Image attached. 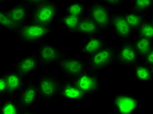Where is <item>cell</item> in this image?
<instances>
[{
	"label": "cell",
	"mask_w": 153,
	"mask_h": 114,
	"mask_svg": "<svg viewBox=\"0 0 153 114\" xmlns=\"http://www.w3.org/2000/svg\"><path fill=\"white\" fill-rule=\"evenodd\" d=\"M113 12L103 0H97L88 7L86 15L99 26L103 32H109L111 30Z\"/></svg>",
	"instance_id": "4"
},
{
	"label": "cell",
	"mask_w": 153,
	"mask_h": 114,
	"mask_svg": "<svg viewBox=\"0 0 153 114\" xmlns=\"http://www.w3.org/2000/svg\"><path fill=\"white\" fill-rule=\"evenodd\" d=\"M141 63L153 70V48L141 59Z\"/></svg>",
	"instance_id": "28"
},
{
	"label": "cell",
	"mask_w": 153,
	"mask_h": 114,
	"mask_svg": "<svg viewBox=\"0 0 153 114\" xmlns=\"http://www.w3.org/2000/svg\"><path fill=\"white\" fill-rule=\"evenodd\" d=\"M135 35H138L153 40V19H147L136 31Z\"/></svg>",
	"instance_id": "26"
},
{
	"label": "cell",
	"mask_w": 153,
	"mask_h": 114,
	"mask_svg": "<svg viewBox=\"0 0 153 114\" xmlns=\"http://www.w3.org/2000/svg\"><path fill=\"white\" fill-rule=\"evenodd\" d=\"M118 13L123 16L128 25L130 26L131 28L134 30V32H136L143 23L147 19V17L141 15H139L134 13L128 11L126 10H120Z\"/></svg>",
	"instance_id": "22"
},
{
	"label": "cell",
	"mask_w": 153,
	"mask_h": 114,
	"mask_svg": "<svg viewBox=\"0 0 153 114\" xmlns=\"http://www.w3.org/2000/svg\"><path fill=\"white\" fill-rule=\"evenodd\" d=\"M81 19L79 17L63 14L58 16L56 22L62 24L68 33L76 34Z\"/></svg>",
	"instance_id": "23"
},
{
	"label": "cell",
	"mask_w": 153,
	"mask_h": 114,
	"mask_svg": "<svg viewBox=\"0 0 153 114\" xmlns=\"http://www.w3.org/2000/svg\"><path fill=\"white\" fill-rule=\"evenodd\" d=\"M39 63L36 54L24 56L16 62L15 70L24 78H29L31 76L39 71Z\"/></svg>",
	"instance_id": "13"
},
{
	"label": "cell",
	"mask_w": 153,
	"mask_h": 114,
	"mask_svg": "<svg viewBox=\"0 0 153 114\" xmlns=\"http://www.w3.org/2000/svg\"><path fill=\"white\" fill-rule=\"evenodd\" d=\"M152 0H135L131 1V7L126 11L147 16L149 13L152 11Z\"/></svg>",
	"instance_id": "24"
},
{
	"label": "cell",
	"mask_w": 153,
	"mask_h": 114,
	"mask_svg": "<svg viewBox=\"0 0 153 114\" xmlns=\"http://www.w3.org/2000/svg\"><path fill=\"white\" fill-rule=\"evenodd\" d=\"M105 114H114L113 112H111V113H105Z\"/></svg>",
	"instance_id": "34"
},
{
	"label": "cell",
	"mask_w": 153,
	"mask_h": 114,
	"mask_svg": "<svg viewBox=\"0 0 153 114\" xmlns=\"http://www.w3.org/2000/svg\"><path fill=\"white\" fill-rule=\"evenodd\" d=\"M103 1L109 7L111 6L113 7H120L127 2L126 0H103Z\"/></svg>",
	"instance_id": "29"
},
{
	"label": "cell",
	"mask_w": 153,
	"mask_h": 114,
	"mask_svg": "<svg viewBox=\"0 0 153 114\" xmlns=\"http://www.w3.org/2000/svg\"><path fill=\"white\" fill-rule=\"evenodd\" d=\"M5 11L16 28L28 21L30 8L26 5L24 1H20Z\"/></svg>",
	"instance_id": "15"
},
{
	"label": "cell",
	"mask_w": 153,
	"mask_h": 114,
	"mask_svg": "<svg viewBox=\"0 0 153 114\" xmlns=\"http://www.w3.org/2000/svg\"><path fill=\"white\" fill-rule=\"evenodd\" d=\"M1 96H1V94H0V99H1Z\"/></svg>",
	"instance_id": "35"
},
{
	"label": "cell",
	"mask_w": 153,
	"mask_h": 114,
	"mask_svg": "<svg viewBox=\"0 0 153 114\" xmlns=\"http://www.w3.org/2000/svg\"><path fill=\"white\" fill-rule=\"evenodd\" d=\"M131 43L141 60L153 48V40L143 37L135 35Z\"/></svg>",
	"instance_id": "21"
},
{
	"label": "cell",
	"mask_w": 153,
	"mask_h": 114,
	"mask_svg": "<svg viewBox=\"0 0 153 114\" xmlns=\"http://www.w3.org/2000/svg\"><path fill=\"white\" fill-rule=\"evenodd\" d=\"M24 1L29 8L32 9V8L36 7L42 4V3L45 1V0H26V1Z\"/></svg>",
	"instance_id": "31"
},
{
	"label": "cell",
	"mask_w": 153,
	"mask_h": 114,
	"mask_svg": "<svg viewBox=\"0 0 153 114\" xmlns=\"http://www.w3.org/2000/svg\"><path fill=\"white\" fill-rule=\"evenodd\" d=\"M41 69L47 68L53 64H58L62 59L69 56L64 50L44 41L37 45L36 53Z\"/></svg>",
	"instance_id": "6"
},
{
	"label": "cell",
	"mask_w": 153,
	"mask_h": 114,
	"mask_svg": "<svg viewBox=\"0 0 153 114\" xmlns=\"http://www.w3.org/2000/svg\"><path fill=\"white\" fill-rule=\"evenodd\" d=\"M117 46H108L85 59L88 70L100 72L115 63Z\"/></svg>",
	"instance_id": "5"
},
{
	"label": "cell",
	"mask_w": 153,
	"mask_h": 114,
	"mask_svg": "<svg viewBox=\"0 0 153 114\" xmlns=\"http://www.w3.org/2000/svg\"><path fill=\"white\" fill-rule=\"evenodd\" d=\"M0 94L1 96L7 95V84L3 73L0 74Z\"/></svg>",
	"instance_id": "30"
},
{
	"label": "cell",
	"mask_w": 153,
	"mask_h": 114,
	"mask_svg": "<svg viewBox=\"0 0 153 114\" xmlns=\"http://www.w3.org/2000/svg\"><path fill=\"white\" fill-rule=\"evenodd\" d=\"M59 6L56 1L45 0V1L36 7L30 9L27 22L38 25L53 26L58 18Z\"/></svg>",
	"instance_id": "2"
},
{
	"label": "cell",
	"mask_w": 153,
	"mask_h": 114,
	"mask_svg": "<svg viewBox=\"0 0 153 114\" xmlns=\"http://www.w3.org/2000/svg\"><path fill=\"white\" fill-rule=\"evenodd\" d=\"M17 99L22 112L29 110L39 99L36 83L31 81L17 95Z\"/></svg>",
	"instance_id": "14"
},
{
	"label": "cell",
	"mask_w": 153,
	"mask_h": 114,
	"mask_svg": "<svg viewBox=\"0 0 153 114\" xmlns=\"http://www.w3.org/2000/svg\"><path fill=\"white\" fill-rule=\"evenodd\" d=\"M81 35L85 39L102 37L103 32L99 26L87 15L82 17L78 26L76 33Z\"/></svg>",
	"instance_id": "17"
},
{
	"label": "cell",
	"mask_w": 153,
	"mask_h": 114,
	"mask_svg": "<svg viewBox=\"0 0 153 114\" xmlns=\"http://www.w3.org/2000/svg\"><path fill=\"white\" fill-rule=\"evenodd\" d=\"M111 31L116 35L121 43L130 41L131 39L135 35V32L128 23L125 21L123 16L114 11L111 20Z\"/></svg>",
	"instance_id": "12"
},
{
	"label": "cell",
	"mask_w": 153,
	"mask_h": 114,
	"mask_svg": "<svg viewBox=\"0 0 153 114\" xmlns=\"http://www.w3.org/2000/svg\"><path fill=\"white\" fill-rule=\"evenodd\" d=\"M135 80L140 84H149L153 81V70L142 63H138L133 67Z\"/></svg>",
	"instance_id": "20"
},
{
	"label": "cell",
	"mask_w": 153,
	"mask_h": 114,
	"mask_svg": "<svg viewBox=\"0 0 153 114\" xmlns=\"http://www.w3.org/2000/svg\"><path fill=\"white\" fill-rule=\"evenodd\" d=\"M109 44H110L107 40L103 39L102 37L89 38L85 39L81 49L75 53H81L85 54L86 56H89L98 52Z\"/></svg>",
	"instance_id": "18"
},
{
	"label": "cell",
	"mask_w": 153,
	"mask_h": 114,
	"mask_svg": "<svg viewBox=\"0 0 153 114\" xmlns=\"http://www.w3.org/2000/svg\"><path fill=\"white\" fill-rule=\"evenodd\" d=\"M87 9L88 7L86 5L85 3L75 1L69 3L66 7L64 14L82 18L86 15Z\"/></svg>",
	"instance_id": "25"
},
{
	"label": "cell",
	"mask_w": 153,
	"mask_h": 114,
	"mask_svg": "<svg viewBox=\"0 0 153 114\" xmlns=\"http://www.w3.org/2000/svg\"><path fill=\"white\" fill-rule=\"evenodd\" d=\"M21 114H37V113L31 111L30 110H26V111H23Z\"/></svg>",
	"instance_id": "32"
},
{
	"label": "cell",
	"mask_w": 153,
	"mask_h": 114,
	"mask_svg": "<svg viewBox=\"0 0 153 114\" xmlns=\"http://www.w3.org/2000/svg\"><path fill=\"white\" fill-rule=\"evenodd\" d=\"M17 96L6 95L0 99V114H21Z\"/></svg>",
	"instance_id": "19"
},
{
	"label": "cell",
	"mask_w": 153,
	"mask_h": 114,
	"mask_svg": "<svg viewBox=\"0 0 153 114\" xmlns=\"http://www.w3.org/2000/svg\"><path fill=\"white\" fill-rule=\"evenodd\" d=\"M62 77L74 80L88 69L86 60L69 56L64 57L57 64Z\"/></svg>",
	"instance_id": "8"
},
{
	"label": "cell",
	"mask_w": 153,
	"mask_h": 114,
	"mask_svg": "<svg viewBox=\"0 0 153 114\" xmlns=\"http://www.w3.org/2000/svg\"><path fill=\"white\" fill-rule=\"evenodd\" d=\"M39 99L45 102H50L58 96L60 78L53 72L45 71L41 73L36 83Z\"/></svg>",
	"instance_id": "3"
},
{
	"label": "cell",
	"mask_w": 153,
	"mask_h": 114,
	"mask_svg": "<svg viewBox=\"0 0 153 114\" xmlns=\"http://www.w3.org/2000/svg\"><path fill=\"white\" fill-rule=\"evenodd\" d=\"M7 1V0H0V5H3Z\"/></svg>",
	"instance_id": "33"
},
{
	"label": "cell",
	"mask_w": 153,
	"mask_h": 114,
	"mask_svg": "<svg viewBox=\"0 0 153 114\" xmlns=\"http://www.w3.org/2000/svg\"><path fill=\"white\" fill-rule=\"evenodd\" d=\"M72 80L86 96L98 92L100 90L101 85L99 72L87 69Z\"/></svg>",
	"instance_id": "9"
},
{
	"label": "cell",
	"mask_w": 153,
	"mask_h": 114,
	"mask_svg": "<svg viewBox=\"0 0 153 114\" xmlns=\"http://www.w3.org/2000/svg\"><path fill=\"white\" fill-rule=\"evenodd\" d=\"M140 108V100L127 93H119L113 98L114 114H136Z\"/></svg>",
	"instance_id": "7"
},
{
	"label": "cell",
	"mask_w": 153,
	"mask_h": 114,
	"mask_svg": "<svg viewBox=\"0 0 153 114\" xmlns=\"http://www.w3.org/2000/svg\"><path fill=\"white\" fill-rule=\"evenodd\" d=\"M58 96H60L64 101L71 103L82 102L87 97L77 88L74 81L62 77L60 78Z\"/></svg>",
	"instance_id": "11"
},
{
	"label": "cell",
	"mask_w": 153,
	"mask_h": 114,
	"mask_svg": "<svg viewBox=\"0 0 153 114\" xmlns=\"http://www.w3.org/2000/svg\"><path fill=\"white\" fill-rule=\"evenodd\" d=\"M7 84V95L17 96L25 87L26 79L15 70L3 73Z\"/></svg>",
	"instance_id": "16"
},
{
	"label": "cell",
	"mask_w": 153,
	"mask_h": 114,
	"mask_svg": "<svg viewBox=\"0 0 153 114\" xmlns=\"http://www.w3.org/2000/svg\"><path fill=\"white\" fill-rule=\"evenodd\" d=\"M141 63V59L132 45L131 41L122 43L117 46L115 63L124 68L134 67Z\"/></svg>",
	"instance_id": "10"
},
{
	"label": "cell",
	"mask_w": 153,
	"mask_h": 114,
	"mask_svg": "<svg viewBox=\"0 0 153 114\" xmlns=\"http://www.w3.org/2000/svg\"><path fill=\"white\" fill-rule=\"evenodd\" d=\"M0 26L7 30L10 31L14 34H15L17 29L11 20L10 19L6 11L1 9H0Z\"/></svg>",
	"instance_id": "27"
},
{
	"label": "cell",
	"mask_w": 153,
	"mask_h": 114,
	"mask_svg": "<svg viewBox=\"0 0 153 114\" xmlns=\"http://www.w3.org/2000/svg\"><path fill=\"white\" fill-rule=\"evenodd\" d=\"M54 32L53 26L38 25L26 22L16 29L15 35L22 43L39 45Z\"/></svg>",
	"instance_id": "1"
}]
</instances>
